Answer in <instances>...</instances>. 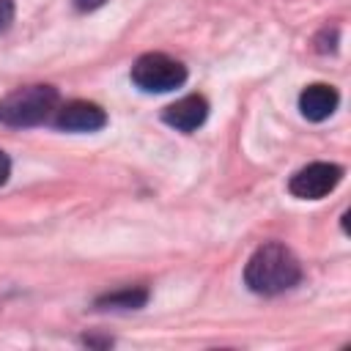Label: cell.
Segmentation results:
<instances>
[{
	"label": "cell",
	"mask_w": 351,
	"mask_h": 351,
	"mask_svg": "<svg viewBox=\"0 0 351 351\" xmlns=\"http://www.w3.org/2000/svg\"><path fill=\"white\" fill-rule=\"evenodd\" d=\"M299 277H302V269H299L296 255L285 244H277V241L258 247L244 269L247 288L261 296L282 293V291L293 288L299 282Z\"/></svg>",
	"instance_id": "obj_1"
},
{
	"label": "cell",
	"mask_w": 351,
	"mask_h": 351,
	"mask_svg": "<svg viewBox=\"0 0 351 351\" xmlns=\"http://www.w3.org/2000/svg\"><path fill=\"white\" fill-rule=\"evenodd\" d=\"M58 107V90L52 85H30L0 99V123L33 126L52 115Z\"/></svg>",
	"instance_id": "obj_2"
},
{
	"label": "cell",
	"mask_w": 351,
	"mask_h": 351,
	"mask_svg": "<svg viewBox=\"0 0 351 351\" xmlns=\"http://www.w3.org/2000/svg\"><path fill=\"white\" fill-rule=\"evenodd\" d=\"M132 80L145 93H167L186 82V69L162 52H148L132 66Z\"/></svg>",
	"instance_id": "obj_3"
},
{
	"label": "cell",
	"mask_w": 351,
	"mask_h": 351,
	"mask_svg": "<svg viewBox=\"0 0 351 351\" xmlns=\"http://www.w3.org/2000/svg\"><path fill=\"white\" fill-rule=\"evenodd\" d=\"M343 178V167L335 162H313L302 170H296L288 181L291 195L302 197V200H318L326 197Z\"/></svg>",
	"instance_id": "obj_4"
},
{
	"label": "cell",
	"mask_w": 351,
	"mask_h": 351,
	"mask_svg": "<svg viewBox=\"0 0 351 351\" xmlns=\"http://www.w3.org/2000/svg\"><path fill=\"white\" fill-rule=\"evenodd\" d=\"M107 123V115L99 104L93 101H69L58 110L55 126L66 129V132H99Z\"/></svg>",
	"instance_id": "obj_5"
},
{
	"label": "cell",
	"mask_w": 351,
	"mask_h": 351,
	"mask_svg": "<svg viewBox=\"0 0 351 351\" xmlns=\"http://www.w3.org/2000/svg\"><path fill=\"white\" fill-rule=\"evenodd\" d=\"M206 115H208V101L203 96H197V93H189V96L173 101L162 112L165 123L178 129V132H195L197 126H203Z\"/></svg>",
	"instance_id": "obj_6"
},
{
	"label": "cell",
	"mask_w": 351,
	"mask_h": 351,
	"mask_svg": "<svg viewBox=\"0 0 351 351\" xmlns=\"http://www.w3.org/2000/svg\"><path fill=\"white\" fill-rule=\"evenodd\" d=\"M337 90L332 85H324V82H315V85H307L299 96V110L307 121H326L335 110H337Z\"/></svg>",
	"instance_id": "obj_7"
},
{
	"label": "cell",
	"mask_w": 351,
	"mask_h": 351,
	"mask_svg": "<svg viewBox=\"0 0 351 351\" xmlns=\"http://www.w3.org/2000/svg\"><path fill=\"white\" fill-rule=\"evenodd\" d=\"M145 299H148V291L123 288V291H112V293H104L101 299H96V307H101V310H137L145 304Z\"/></svg>",
	"instance_id": "obj_8"
},
{
	"label": "cell",
	"mask_w": 351,
	"mask_h": 351,
	"mask_svg": "<svg viewBox=\"0 0 351 351\" xmlns=\"http://www.w3.org/2000/svg\"><path fill=\"white\" fill-rule=\"evenodd\" d=\"M14 22V0H0V33Z\"/></svg>",
	"instance_id": "obj_9"
},
{
	"label": "cell",
	"mask_w": 351,
	"mask_h": 351,
	"mask_svg": "<svg viewBox=\"0 0 351 351\" xmlns=\"http://www.w3.org/2000/svg\"><path fill=\"white\" fill-rule=\"evenodd\" d=\"M8 176H11V159L5 151H0V186L8 181Z\"/></svg>",
	"instance_id": "obj_10"
},
{
	"label": "cell",
	"mask_w": 351,
	"mask_h": 351,
	"mask_svg": "<svg viewBox=\"0 0 351 351\" xmlns=\"http://www.w3.org/2000/svg\"><path fill=\"white\" fill-rule=\"evenodd\" d=\"M107 0H74V8L77 11H93V8H99V5H104Z\"/></svg>",
	"instance_id": "obj_11"
}]
</instances>
